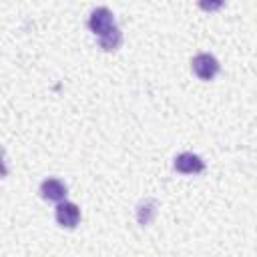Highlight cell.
Masks as SVG:
<instances>
[{
    "mask_svg": "<svg viewBox=\"0 0 257 257\" xmlns=\"http://www.w3.org/2000/svg\"><path fill=\"white\" fill-rule=\"evenodd\" d=\"M173 167H175V171H179L183 175H197V173H203L205 171V161L199 155L181 153V155L175 157Z\"/></svg>",
    "mask_w": 257,
    "mask_h": 257,
    "instance_id": "277c9868",
    "label": "cell"
},
{
    "mask_svg": "<svg viewBox=\"0 0 257 257\" xmlns=\"http://www.w3.org/2000/svg\"><path fill=\"white\" fill-rule=\"evenodd\" d=\"M54 217L58 221V225L66 227V229H74L80 221V209L76 203H70V201H60L56 205V211H54Z\"/></svg>",
    "mask_w": 257,
    "mask_h": 257,
    "instance_id": "3957f363",
    "label": "cell"
},
{
    "mask_svg": "<svg viewBox=\"0 0 257 257\" xmlns=\"http://www.w3.org/2000/svg\"><path fill=\"white\" fill-rule=\"evenodd\" d=\"M157 215V201L155 199H147L139 205L137 209V219L141 225H149L153 221V217Z\"/></svg>",
    "mask_w": 257,
    "mask_h": 257,
    "instance_id": "52a82bcc",
    "label": "cell"
},
{
    "mask_svg": "<svg viewBox=\"0 0 257 257\" xmlns=\"http://www.w3.org/2000/svg\"><path fill=\"white\" fill-rule=\"evenodd\" d=\"M98 38H100V48L106 50V52H110V50H116V48L120 46V42H122V32H120L118 26H112L108 32H104V34L98 36Z\"/></svg>",
    "mask_w": 257,
    "mask_h": 257,
    "instance_id": "8992f818",
    "label": "cell"
},
{
    "mask_svg": "<svg viewBox=\"0 0 257 257\" xmlns=\"http://www.w3.org/2000/svg\"><path fill=\"white\" fill-rule=\"evenodd\" d=\"M114 24V16L112 12L106 8V6H98L90 12V18H88V28L96 34V36H102L104 32H108Z\"/></svg>",
    "mask_w": 257,
    "mask_h": 257,
    "instance_id": "7a4b0ae2",
    "label": "cell"
},
{
    "mask_svg": "<svg viewBox=\"0 0 257 257\" xmlns=\"http://www.w3.org/2000/svg\"><path fill=\"white\" fill-rule=\"evenodd\" d=\"M66 193H68V189H66V185L60 179L50 177V179H44L40 183V197L46 199V201L60 203V201L66 199Z\"/></svg>",
    "mask_w": 257,
    "mask_h": 257,
    "instance_id": "5b68a950",
    "label": "cell"
},
{
    "mask_svg": "<svg viewBox=\"0 0 257 257\" xmlns=\"http://www.w3.org/2000/svg\"><path fill=\"white\" fill-rule=\"evenodd\" d=\"M191 68H193V72H195L201 80H213V78L217 76L221 64H219V60H217L213 54H209V52H199V54L193 56Z\"/></svg>",
    "mask_w": 257,
    "mask_h": 257,
    "instance_id": "6da1fadb",
    "label": "cell"
},
{
    "mask_svg": "<svg viewBox=\"0 0 257 257\" xmlns=\"http://www.w3.org/2000/svg\"><path fill=\"white\" fill-rule=\"evenodd\" d=\"M6 175H8V167L4 163V151L0 149V179H4Z\"/></svg>",
    "mask_w": 257,
    "mask_h": 257,
    "instance_id": "ba28073f",
    "label": "cell"
}]
</instances>
